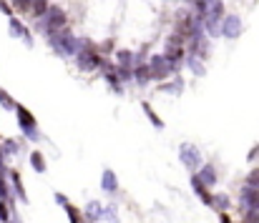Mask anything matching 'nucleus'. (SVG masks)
<instances>
[{
  "instance_id": "nucleus-11",
  "label": "nucleus",
  "mask_w": 259,
  "mask_h": 223,
  "mask_svg": "<svg viewBox=\"0 0 259 223\" xmlns=\"http://www.w3.org/2000/svg\"><path fill=\"white\" fill-rule=\"evenodd\" d=\"M103 216V208H101V203H91L86 208V218L88 221H98Z\"/></svg>"
},
{
  "instance_id": "nucleus-13",
  "label": "nucleus",
  "mask_w": 259,
  "mask_h": 223,
  "mask_svg": "<svg viewBox=\"0 0 259 223\" xmlns=\"http://www.w3.org/2000/svg\"><path fill=\"white\" fill-rule=\"evenodd\" d=\"M30 13H33V15H46V13H48V3H46V0H33Z\"/></svg>"
},
{
  "instance_id": "nucleus-19",
  "label": "nucleus",
  "mask_w": 259,
  "mask_h": 223,
  "mask_svg": "<svg viewBox=\"0 0 259 223\" xmlns=\"http://www.w3.org/2000/svg\"><path fill=\"white\" fill-rule=\"evenodd\" d=\"M214 206L224 211V208H229V198L227 196H214Z\"/></svg>"
},
{
  "instance_id": "nucleus-28",
  "label": "nucleus",
  "mask_w": 259,
  "mask_h": 223,
  "mask_svg": "<svg viewBox=\"0 0 259 223\" xmlns=\"http://www.w3.org/2000/svg\"><path fill=\"white\" fill-rule=\"evenodd\" d=\"M254 223H259V213H257V221H254Z\"/></svg>"
},
{
  "instance_id": "nucleus-7",
  "label": "nucleus",
  "mask_w": 259,
  "mask_h": 223,
  "mask_svg": "<svg viewBox=\"0 0 259 223\" xmlns=\"http://www.w3.org/2000/svg\"><path fill=\"white\" fill-rule=\"evenodd\" d=\"M196 178H199L204 186H214V183H217V173H214V168H211V165H201Z\"/></svg>"
},
{
  "instance_id": "nucleus-9",
  "label": "nucleus",
  "mask_w": 259,
  "mask_h": 223,
  "mask_svg": "<svg viewBox=\"0 0 259 223\" xmlns=\"http://www.w3.org/2000/svg\"><path fill=\"white\" fill-rule=\"evenodd\" d=\"M101 186H103V191H116V188H118L116 173H113V171H106V173H103V181H101Z\"/></svg>"
},
{
  "instance_id": "nucleus-23",
  "label": "nucleus",
  "mask_w": 259,
  "mask_h": 223,
  "mask_svg": "<svg viewBox=\"0 0 259 223\" xmlns=\"http://www.w3.org/2000/svg\"><path fill=\"white\" fill-rule=\"evenodd\" d=\"M5 153H8V155H10V153H18V143H15V141H5V150H3V155H5Z\"/></svg>"
},
{
  "instance_id": "nucleus-20",
  "label": "nucleus",
  "mask_w": 259,
  "mask_h": 223,
  "mask_svg": "<svg viewBox=\"0 0 259 223\" xmlns=\"http://www.w3.org/2000/svg\"><path fill=\"white\" fill-rule=\"evenodd\" d=\"M8 196H10V191H8V183H5V178L0 173V201H8Z\"/></svg>"
},
{
  "instance_id": "nucleus-6",
  "label": "nucleus",
  "mask_w": 259,
  "mask_h": 223,
  "mask_svg": "<svg viewBox=\"0 0 259 223\" xmlns=\"http://www.w3.org/2000/svg\"><path fill=\"white\" fill-rule=\"evenodd\" d=\"M191 186H194V191L199 193V198H201V201H204L206 206H214V196H211V193L206 191V186H204V183H201V181H199L196 176L191 178Z\"/></svg>"
},
{
  "instance_id": "nucleus-16",
  "label": "nucleus",
  "mask_w": 259,
  "mask_h": 223,
  "mask_svg": "<svg viewBox=\"0 0 259 223\" xmlns=\"http://www.w3.org/2000/svg\"><path fill=\"white\" fill-rule=\"evenodd\" d=\"M13 5H15V10H23V13H28V10L33 8V0H13Z\"/></svg>"
},
{
  "instance_id": "nucleus-17",
  "label": "nucleus",
  "mask_w": 259,
  "mask_h": 223,
  "mask_svg": "<svg viewBox=\"0 0 259 223\" xmlns=\"http://www.w3.org/2000/svg\"><path fill=\"white\" fill-rule=\"evenodd\" d=\"M66 213H68V221L71 223H81V213H78L73 206H66Z\"/></svg>"
},
{
  "instance_id": "nucleus-22",
  "label": "nucleus",
  "mask_w": 259,
  "mask_h": 223,
  "mask_svg": "<svg viewBox=\"0 0 259 223\" xmlns=\"http://www.w3.org/2000/svg\"><path fill=\"white\" fill-rule=\"evenodd\" d=\"M8 218H10V211H8V203L5 201H0V221L8 223Z\"/></svg>"
},
{
  "instance_id": "nucleus-8",
  "label": "nucleus",
  "mask_w": 259,
  "mask_h": 223,
  "mask_svg": "<svg viewBox=\"0 0 259 223\" xmlns=\"http://www.w3.org/2000/svg\"><path fill=\"white\" fill-rule=\"evenodd\" d=\"M224 28H227V30H222V33H224V35H229V38H234V35H239L242 23H239V18H227Z\"/></svg>"
},
{
  "instance_id": "nucleus-26",
  "label": "nucleus",
  "mask_w": 259,
  "mask_h": 223,
  "mask_svg": "<svg viewBox=\"0 0 259 223\" xmlns=\"http://www.w3.org/2000/svg\"><path fill=\"white\" fill-rule=\"evenodd\" d=\"M0 10H3V13H10V5H8L5 0H0Z\"/></svg>"
},
{
  "instance_id": "nucleus-3",
  "label": "nucleus",
  "mask_w": 259,
  "mask_h": 223,
  "mask_svg": "<svg viewBox=\"0 0 259 223\" xmlns=\"http://www.w3.org/2000/svg\"><path fill=\"white\" fill-rule=\"evenodd\" d=\"M242 206H244V211H257L259 213V191L257 188L244 186V191H242Z\"/></svg>"
},
{
  "instance_id": "nucleus-10",
  "label": "nucleus",
  "mask_w": 259,
  "mask_h": 223,
  "mask_svg": "<svg viewBox=\"0 0 259 223\" xmlns=\"http://www.w3.org/2000/svg\"><path fill=\"white\" fill-rule=\"evenodd\" d=\"M30 163H33V168H35L38 173H43V171H46V158H43V153H40V150H33V153H30Z\"/></svg>"
},
{
  "instance_id": "nucleus-27",
  "label": "nucleus",
  "mask_w": 259,
  "mask_h": 223,
  "mask_svg": "<svg viewBox=\"0 0 259 223\" xmlns=\"http://www.w3.org/2000/svg\"><path fill=\"white\" fill-rule=\"evenodd\" d=\"M222 223H232V218H229L227 213H222Z\"/></svg>"
},
{
  "instance_id": "nucleus-2",
  "label": "nucleus",
  "mask_w": 259,
  "mask_h": 223,
  "mask_svg": "<svg viewBox=\"0 0 259 223\" xmlns=\"http://www.w3.org/2000/svg\"><path fill=\"white\" fill-rule=\"evenodd\" d=\"M98 63H101V58H98V53H96L93 48H83V50L78 53V66H81L83 71H93Z\"/></svg>"
},
{
  "instance_id": "nucleus-14",
  "label": "nucleus",
  "mask_w": 259,
  "mask_h": 223,
  "mask_svg": "<svg viewBox=\"0 0 259 223\" xmlns=\"http://www.w3.org/2000/svg\"><path fill=\"white\" fill-rule=\"evenodd\" d=\"M10 33H13V35H23L25 40H30V38H28V33L23 30V25H20L18 20H13V23H10Z\"/></svg>"
},
{
  "instance_id": "nucleus-24",
  "label": "nucleus",
  "mask_w": 259,
  "mask_h": 223,
  "mask_svg": "<svg viewBox=\"0 0 259 223\" xmlns=\"http://www.w3.org/2000/svg\"><path fill=\"white\" fill-rule=\"evenodd\" d=\"M191 71H194V73H204V68H201V61H196V58H194V61H191Z\"/></svg>"
},
{
  "instance_id": "nucleus-25",
  "label": "nucleus",
  "mask_w": 259,
  "mask_h": 223,
  "mask_svg": "<svg viewBox=\"0 0 259 223\" xmlns=\"http://www.w3.org/2000/svg\"><path fill=\"white\" fill-rule=\"evenodd\" d=\"M56 201H58L61 206H68V201H66V196H61V193H56Z\"/></svg>"
},
{
  "instance_id": "nucleus-21",
  "label": "nucleus",
  "mask_w": 259,
  "mask_h": 223,
  "mask_svg": "<svg viewBox=\"0 0 259 223\" xmlns=\"http://www.w3.org/2000/svg\"><path fill=\"white\" fill-rule=\"evenodd\" d=\"M0 103L5 105V108H15V103H13V98L5 93V90H0Z\"/></svg>"
},
{
  "instance_id": "nucleus-12",
  "label": "nucleus",
  "mask_w": 259,
  "mask_h": 223,
  "mask_svg": "<svg viewBox=\"0 0 259 223\" xmlns=\"http://www.w3.org/2000/svg\"><path fill=\"white\" fill-rule=\"evenodd\" d=\"M10 178H13V186H15V193H18V198H20V201H28V198H25V191H23V183H20V176L13 171V173H10Z\"/></svg>"
},
{
  "instance_id": "nucleus-15",
  "label": "nucleus",
  "mask_w": 259,
  "mask_h": 223,
  "mask_svg": "<svg viewBox=\"0 0 259 223\" xmlns=\"http://www.w3.org/2000/svg\"><path fill=\"white\" fill-rule=\"evenodd\" d=\"M247 186H249V188H257V191H259V168H254V171L249 173V178H247Z\"/></svg>"
},
{
  "instance_id": "nucleus-1",
  "label": "nucleus",
  "mask_w": 259,
  "mask_h": 223,
  "mask_svg": "<svg viewBox=\"0 0 259 223\" xmlns=\"http://www.w3.org/2000/svg\"><path fill=\"white\" fill-rule=\"evenodd\" d=\"M15 113H18V121H20L25 136H28L30 141H38V131H35V121H33V116H30L25 108H20V105H15Z\"/></svg>"
},
{
  "instance_id": "nucleus-5",
  "label": "nucleus",
  "mask_w": 259,
  "mask_h": 223,
  "mask_svg": "<svg viewBox=\"0 0 259 223\" xmlns=\"http://www.w3.org/2000/svg\"><path fill=\"white\" fill-rule=\"evenodd\" d=\"M181 160H184L189 168H196V171L201 168V155L191 148V146H184V150H181Z\"/></svg>"
},
{
  "instance_id": "nucleus-18",
  "label": "nucleus",
  "mask_w": 259,
  "mask_h": 223,
  "mask_svg": "<svg viewBox=\"0 0 259 223\" xmlns=\"http://www.w3.org/2000/svg\"><path fill=\"white\" fill-rule=\"evenodd\" d=\"M136 78H139V80H149V78H151V68H149V66L136 68Z\"/></svg>"
},
{
  "instance_id": "nucleus-4",
  "label": "nucleus",
  "mask_w": 259,
  "mask_h": 223,
  "mask_svg": "<svg viewBox=\"0 0 259 223\" xmlns=\"http://www.w3.org/2000/svg\"><path fill=\"white\" fill-rule=\"evenodd\" d=\"M46 23H48V28L63 30V28H66V13H63L61 8H48V13H46Z\"/></svg>"
}]
</instances>
